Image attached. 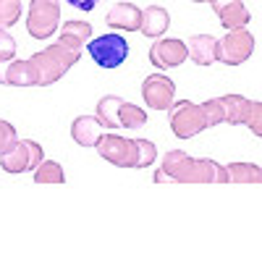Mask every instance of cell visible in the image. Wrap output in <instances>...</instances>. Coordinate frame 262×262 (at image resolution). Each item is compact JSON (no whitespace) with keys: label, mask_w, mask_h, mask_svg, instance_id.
<instances>
[{"label":"cell","mask_w":262,"mask_h":262,"mask_svg":"<svg viewBox=\"0 0 262 262\" xmlns=\"http://www.w3.org/2000/svg\"><path fill=\"white\" fill-rule=\"evenodd\" d=\"M202 111H205L207 126H221V123H226V118H223V105H221V97H215V100H205V102H202Z\"/></svg>","instance_id":"cb8c5ba5"},{"label":"cell","mask_w":262,"mask_h":262,"mask_svg":"<svg viewBox=\"0 0 262 262\" xmlns=\"http://www.w3.org/2000/svg\"><path fill=\"white\" fill-rule=\"evenodd\" d=\"M189 58L196 66H212L217 60V39L212 34H194L189 39Z\"/></svg>","instance_id":"e0dca14e"},{"label":"cell","mask_w":262,"mask_h":262,"mask_svg":"<svg viewBox=\"0 0 262 262\" xmlns=\"http://www.w3.org/2000/svg\"><path fill=\"white\" fill-rule=\"evenodd\" d=\"M86 50H90V58L100 66V69H118L123 66V60L128 58V39L121 37L118 32H107L102 37H92L86 42Z\"/></svg>","instance_id":"5b68a950"},{"label":"cell","mask_w":262,"mask_h":262,"mask_svg":"<svg viewBox=\"0 0 262 262\" xmlns=\"http://www.w3.org/2000/svg\"><path fill=\"white\" fill-rule=\"evenodd\" d=\"M249 102L244 95H223L221 97V105H223V118L226 123L231 126H244L247 121V113H249Z\"/></svg>","instance_id":"d6986e66"},{"label":"cell","mask_w":262,"mask_h":262,"mask_svg":"<svg viewBox=\"0 0 262 262\" xmlns=\"http://www.w3.org/2000/svg\"><path fill=\"white\" fill-rule=\"evenodd\" d=\"M90 39H92V24L90 21H66L60 27L58 42H63V45H69L74 50H81Z\"/></svg>","instance_id":"ac0fdd59"},{"label":"cell","mask_w":262,"mask_h":262,"mask_svg":"<svg viewBox=\"0 0 262 262\" xmlns=\"http://www.w3.org/2000/svg\"><path fill=\"white\" fill-rule=\"evenodd\" d=\"M155 184H226V168L210 158H191L184 149H170L155 170Z\"/></svg>","instance_id":"6da1fadb"},{"label":"cell","mask_w":262,"mask_h":262,"mask_svg":"<svg viewBox=\"0 0 262 262\" xmlns=\"http://www.w3.org/2000/svg\"><path fill=\"white\" fill-rule=\"evenodd\" d=\"M191 3H210V0H191Z\"/></svg>","instance_id":"f1b7e54d"},{"label":"cell","mask_w":262,"mask_h":262,"mask_svg":"<svg viewBox=\"0 0 262 262\" xmlns=\"http://www.w3.org/2000/svg\"><path fill=\"white\" fill-rule=\"evenodd\" d=\"M105 24L121 32H137L142 27V8H137L134 3H116L105 13Z\"/></svg>","instance_id":"5bb4252c"},{"label":"cell","mask_w":262,"mask_h":262,"mask_svg":"<svg viewBox=\"0 0 262 262\" xmlns=\"http://www.w3.org/2000/svg\"><path fill=\"white\" fill-rule=\"evenodd\" d=\"M71 137L79 147H97L102 137V121L97 116H79L71 123Z\"/></svg>","instance_id":"9a60e30c"},{"label":"cell","mask_w":262,"mask_h":262,"mask_svg":"<svg viewBox=\"0 0 262 262\" xmlns=\"http://www.w3.org/2000/svg\"><path fill=\"white\" fill-rule=\"evenodd\" d=\"M60 24V3L58 0H32L27 13V32L34 39H48Z\"/></svg>","instance_id":"8992f818"},{"label":"cell","mask_w":262,"mask_h":262,"mask_svg":"<svg viewBox=\"0 0 262 262\" xmlns=\"http://www.w3.org/2000/svg\"><path fill=\"white\" fill-rule=\"evenodd\" d=\"M97 118L102 121L105 128H142L147 123V113L142 111L139 105H131L123 97L116 95H105L97 102Z\"/></svg>","instance_id":"3957f363"},{"label":"cell","mask_w":262,"mask_h":262,"mask_svg":"<svg viewBox=\"0 0 262 262\" xmlns=\"http://www.w3.org/2000/svg\"><path fill=\"white\" fill-rule=\"evenodd\" d=\"M63 181H66V173L55 160H42L34 168V184H63Z\"/></svg>","instance_id":"44dd1931"},{"label":"cell","mask_w":262,"mask_h":262,"mask_svg":"<svg viewBox=\"0 0 262 262\" xmlns=\"http://www.w3.org/2000/svg\"><path fill=\"white\" fill-rule=\"evenodd\" d=\"M244 126L252 131L254 137L262 139V102H249V113H247Z\"/></svg>","instance_id":"d4e9b609"},{"label":"cell","mask_w":262,"mask_h":262,"mask_svg":"<svg viewBox=\"0 0 262 262\" xmlns=\"http://www.w3.org/2000/svg\"><path fill=\"white\" fill-rule=\"evenodd\" d=\"M21 18V0H0V29L13 27Z\"/></svg>","instance_id":"603a6c76"},{"label":"cell","mask_w":262,"mask_h":262,"mask_svg":"<svg viewBox=\"0 0 262 262\" xmlns=\"http://www.w3.org/2000/svg\"><path fill=\"white\" fill-rule=\"evenodd\" d=\"M254 53V34L244 29H228L217 39V60L226 66H242Z\"/></svg>","instance_id":"ba28073f"},{"label":"cell","mask_w":262,"mask_h":262,"mask_svg":"<svg viewBox=\"0 0 262 262\" xmlns=\"http://www.w3.org/2000/svg\"><path fill=\"white\" fill-rule=\"evenodd\" d=\"M16 142V126L8 121H0V155Z\"/></svg>","instance_id":"4316f807"},{"label":"cell","mask_w":262,"mask_h":262,"mask_svg":"<svg viewBox=\"0 0 262 262\" xmlns=\"http://www.w3.org/2000/svg\"><path fill=\"white\" fill-rule=\"evenodd\" d=\"M210 6L226 29H244L252 21L244 0H210Z\"/></svg>","instance_id":"7c38bea8"},{"label":"cell","mask_w":262,"mask_h":262,"mask_svg":"<svg viewBox=\"0 0 262 262\" xmlns=\"http://www.w3.org/2000/svg\"><path fill=\"white\" fill-rule=\"evenodd\" d=\"M71 8H76V11H84V13H90V11H95V6L100 3V0H66Z\"/></svg>","instance_id":"83f0119b"},{"label":"cell","mask_w":262,"mask_h":262,"mask_svg":"<svg viewBox=\"0 0 262 262\" xmlns=\"http://www.w3.org/2000/svg\"><path fill=\"white\" fill-rule=\"evenodd\" d=\"M137 142V168H149L158 160V147L152 139H134Z\"/></svg>","instance_id":"7402d4cb"},{"label":"cell","mask_w":262,"mask_h":262,"mask_svg":"<svg viewBox=\"0 0 262 262\" xmlns=\"http://www.w3.org/2000/svg\"><path fill=\"white\" fill-rule=\"evenodd\" d=\"M142 97L152 111H168L176 102V84L165 74H149L142 84Z\"/></svg>","instance_id":"30bf717a"},{"label":"cell","mask_w":262,"mask_h":262,"mask_svg":"<svg viewBox=\"0 0 262 262\" xmlns=\"http://www.w3.org/2000/svg\"><path fill=\"white\" fill-rule=\"evenodd\" d=\"M13 58H16V39L6 29H0V60H13Z\"/></svg>","instance_id":"484cf974"},{"label":"cell","mask_w":262,"mask_h":262,"mask_svg":"<svg viewBox=\"0 0 262 262\" xmlns=\"http://www.w3.org/2000/svg\"><path fill=\"white\" fill-rule=\"evenodd\" d=\"M168 123L173 128V134L179 139H191L196 134H202L207 126L205 111H202V102L196 105L191 100H179L168 107Z\"/></svg>","instance_id":"277c9868"},{"label":"cell","mask_w":262,"mask_h":262,"mask_svg":"<svg viewBox=\"0 0 262 262\" xmlns=\"http://www.w3.org/2000/svg\"><path fill=\"white\" fill-rule=\"evenodd\" d=\"M0 84L6 86H37V76L29 60H0Z\"/></svg>","instance_id":"4fadbf2b"},{"label":"cell","mask_w":262,"mask_h":262,"mask_svg":"<svg viewBox=\"0 0 262 262\" xmlns=\"http://www.w3.org/2000/svg\"><path fill=\"white\" fill-rule=\"evenodd\" d=\"M79 53L81 50H74L69 45H63V42H55V45H48L45 50L34 53L29 58V63L34 69V76H37V86H50L58 79H63L66 71L71 66H76Z\"/></svg>","instance_id":"7a4b0ae2"},{"label":"cell","mask_w":262,"mask_h":262,"mask_svg":"<svg viewBox=\"0 0 262 262\" xmlns=\"http://www.w3.org/2000/svg\"><path fill=\"white\" fill-rule=\"evenodd\" d=\"M226 184H262V168L254 163H228Z\"/></svg>","instance_id":"ffe728a7"},{"label":"cell","mask_w":262,"mask_h":262,"mask_svg":"<svg viewBox=\"0 0 262 262\" xmlns=\"http://www.w3.org/2000/svg\"><path fill=\"white\" fill-rule=\"evenodd\" d=\"M42 160H45V152L42 147L32 139H16L3 155H0V168L6 173H27L34 170Z\"/></svg>","instance_id":"52a82bcc"},{"label":"cell","mask_w":262,"mask_h":262,"mask_svg":"<svg viewBox=\"0 0 262 262\" xmlns=\"http://www.w3.org/2000/svg\"><path fill=\"white\" fill-rule=\"evenodd\" d=\"M189 58V45L176 37H160L152 42L149 48V60L158 66V69H176Z\"/></svg>","instance_id":"8fae6325"},{"label":"cell","mask_w":262,"mask_h":262,"mask_svg":"<svg viewBox=\"0 0 262 262\" xmlns=\"http://www.w3.org/2000/svg\"><path fill=\"white\" fill-rule=\"evenodd\" d=\"M168 27H170V16H168V11L163 6L142 8V27H139V32L144 37H149V39L152 37H163L168 32Z\"/></svg>","instance_id":"2e32d148"},{"label":"cell","mask_w":262,"mask_h":262,"mask_svg":"<svg viewBox=\"0 0 262 262\" xmlns=\"http://www.w3.org/2000/svg\"><path fill=\"white\" fill-rule=\"evenodd\" d=\"M100 158L113 163L118 168H137V142L134 139H123L118 134H102L97 142Z\"/></svg>","instance_id":"9c48e42d"}]
</instances>
